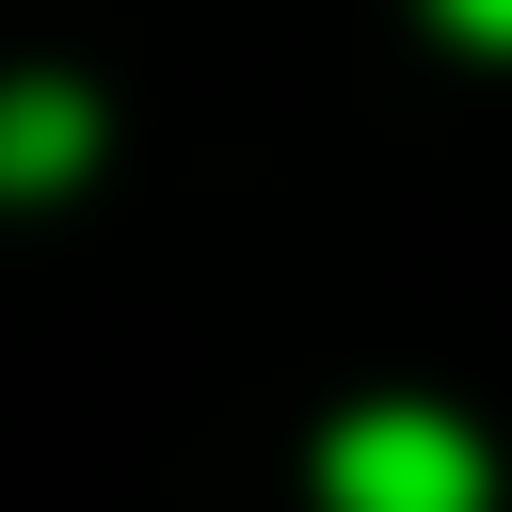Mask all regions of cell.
Returning a JSON list of instances; mask_svg holds the SVG:
<instances>
[{
    "instance_id": "cell-1",
    "label": "cell",
    "mask_w": 512,
    "mask_h": 512,
    "mask_svg": "<svg viewBox=\"0 0 512 512\" xmlns=\"http://www.w3.org/2000/svg\"><path fill=\"white\" fill-rule=\"evenodd\" d=\"M320 496L336 512H480V432L432 400H352L320 432Z\"/></svg>"
},
{
    "instance_id": "cell-2",
    "label": "cell",
    "mask_w": 512,
    "mask_h": 512,
    "mask_svg": "<svg viewBox=\"0 0 512 512\" xmlns=\"http://www.w3.org/2000/svg\"><path fill=\"white\" fill-rule=\"evenodd\" d=\"M80 144H96V112H80L64 80H16V96H0V192H48V176H80Z\"/></svg>"
},
{
    "instance_id": "cell-3",
    "label": "cell",
    "mask_w": 512,
    "mask_h": 512,
    "mask_svg": "<svg viewBox=\"0 0 512 512\" xmlns=\"http://www.w3.org/2000/svg\"><path fill=\"white\" fill-rule=\"evenodd\" d=\"M432 16H448L464 48H512V0H432Z\"/></svg>"
}]
</instances>
